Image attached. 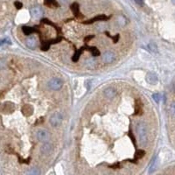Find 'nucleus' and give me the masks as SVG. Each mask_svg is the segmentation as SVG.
<instances>
[{"mask_svg":"<svg viewBox=\"0 0 175 175\" xmlns=\"http://www.w3.org/2000/svg\"><path fill=\"white\" fill-rule=\"evenodd\" d=\"M135 2L139 6H143L144 5V0H135Z\"/></svg>","mask_w":175,"mask_h":175,"instance_id":"a878e982","label":"nucleus"},{"mask_svg":"<svg viewBox=\"0 0 175 175\" xmlns=\"http://www.w3.org/2000/svg\"><path fill=\"white\" fill-rule=\"evenodd\" d=\"M136 130H137V133L138 135V139H139L140 144L142 146L145 145L148 142V131L145 123H144L142 121L138 122L136 126Z\"/></svg>","mask_w":175,"mask_h":175,"instance_id":"f257e3e1","label":"nucleus"},{"mask_svg":"<svg viewBox=\"0 0 175 175\" xmlns=\"http://www.w3.org/2000/svg\"><path fill=\"white\" fill-rule=\"evenodd\" d=\"M60 40H61V38H60V37H58V38L55 39L54 40H50V41H47V42H44V43L42 44V46H41V49L43 50V51H47V50L49 48L50 46H51L52 44L58 43V42H60Z\"/></svg>","mask_w":175,"mask_h":175,"instance_id":"9b49d317","label":"nucleus"},{"mask_svg":"<svg viewBox=\"0 0 175 175\" xmlns=\"http://www.w3.org/2000/svg\"><path fill=\"white\" fill-rule=\"evenodd\" d=\"M5 43L11 44V41H10L9 39H0V46H2L3 44H5Z\"/></svg>","mask_w":175,"mask_h":175,"instance_id":"b1692460","label":"nucleus"},{"mask_svg":"<svg viewBox=\"0 0 175 175\" xmlns=\"http://www.w3.org/2000/svg\"><path fill=\"white\" fill-rule=\"evenodd\" d=\"M36 137H37V139H38L39 141L47 143L49 141L51 135H50L48 131L40 129V130H38V131L36 132Z\"/></svg>","mask_w":175,"mask_h":175,"instance_id":"f03ea898","label":"nucleus"},{"mask_svg":"<svg viewBox=\"0 0 175 175\" xmlns=\"http://www.w3.org/2000/svg\"><path fill=\"white\" fill-rule=\"evenodd\" d=\"M50 124L53 126V127H59L61 124V122H62V116L60 115V113H55L50 116Z\"/></svg>","mask_w":175,"mask_h":175,"instance_id":"20e7f679","label":"nucleus"},{"mask_svg":"<svg viewBox=\"0 0 175 175\" xmlns=\"http://www.w3.org/2000/svg\"><path fill=\"white\" fill-rule=\"evenodd\" d=\"M72 8V11L74 12V14L75 15H76V17H79V6H78V4L77 3H75V4H73L71 6Z\"/></svg>","mask_w":175,"mask_h":175,"instance_id":"a211bd4d","label":"nucleus"},{"mask_svg":"<svg viewBox=\"0 0 175 175\" xmlns=\"http://www.w3.org/2000/svg\"><path fill=\"white\" fill-rule=\"evenodd\" d=\"M173 4H175V0H173Z\"/></svg>","mask_w":175,"mask_h":175,"instance_id":"bb28decb","label":"nucleus"},{"mask_svg":"<svg viewBox=\"0 0 175 175\" xmlns=\"http://www.w3.org/2000/svg\"><path fill=\"white\" fill-rule=\"evenodd\" d=\"M49 88H51L52 90H60V88H62V85H63V82L60 80V78H52L50 80L48 83H47Z\"/></svg>","mask_w":175,"mask_h":175,"instance_id":"7ed1b4c3","label":"nucleus"},{"mask_svg":"<svg viewBox=\"0 0 175 175\" xmlns=\"http://www.w3.org/2000/svg\"><path fill=\"white\" fill-rule=\"evenodd\" d=\"M26 46L28 48L34 50L38 46V41H37V39H36L35 37L30 36V37H28L26 39Z\"/></svg>","mask_w":175,"mask_h":175,"instance_id":"0eeeda50","label":"nucleus"},{"mask_svg":"<svg viewBox=\"0 0 175 175\" xmlns=\"http://www.w3.org/2000/svg\"><path fill=\"white\" fill-rule=\"evenodd\" d=\"M102 60L105 64H110L116 60V55L112 51H106L103 55Z\"/></svg>","mask_w":175,"mask_h":175,"instance_id":"39448f33","label":"nucleus"},{"mask_svg":"<svg viewBox=\"0 0 175 175\" xmlns=\"http://www.w3.org/2000/svg\"><path fill=\"white\" fill-rule=\"evenodd\" d=\"M144 154H145V153L144 152V151H137V154H136V158H137V159H141L143 156H144Z\"/></svg>","mask_w":175,"mask_h":175,"instance_id":"5701e85b","label":"nucleus"},{"mask_svg":"<svg viewBox=\"0 0 175 175\" xmlns=\"http://www.w3.org/2000/svg\"><path fill=\"white\" fill-rule=\"evenodd\" d=\"M45 2H46V5H48V6H58V5L56 4L55 0H45Z\"/></svg>","mask_w":175,"mask_h":175,"instance_id":"4be33fe9","label":"nucleus"},{"mask_svg":"<svg viewBox=\"0 0 175 175\" xmlns=\"http://www.w3.org/2000/svg\"><path fill=\"white\" fill-rule=\"evenodd\" d=\"M148 48L149 50L151 51V52H153V53H157L158 52V47H157V45L155 43H150L148 45Z\"/></svg>","mask_w":175,"mask_h":175,"instance_id":"6ab92c4d","label":"nucleus"},{"mask_svg":"<svg viewBox=\"0 0 175 175\" xmlns=\"http://www.w3.org/2000/svg\"><path fill=\"white\" fill-rule=\"evenodd\" d=\"M96 60H94L93 58L88 59L86 60V62H85V65L87 66V67H88V68H94L96 67Z\"/></svg>","mask_w":175,"mask_h":175,"instance_id":"f3484780","label":"nucleus"},{"mask_svg":"<svg viewBox=\"0 0 175 175\" xmlns=\"http://www.w3.org/2000/svg\"><path fill=\"white\" fill-rule=\"evenodd\" d=\"M40 152L44 155H49L50 153L53 152V145L48 142L45 143L43 145L41 146Z\"/></svg>","mask_w":175,"mask_h":175,"instance_id":"9d476101","label":"nucleus"},{"mask_svg":"<svg viewBox=\"0 0 175 175\" xmlns=\"http://www.w3.org/2000/svg\"><path fill=\"white\" fill-rule=\"evenodd\" d=\"M31 15L33 16V18L39 19V18H41V17L43 16V10L39 6H34L31 9Z\"/></svg>","mask_w":175,"mask_h":175,"instance_id":"423d86ee","label":"nucleus"},{"mask_svg":"<svg viewBox=\"0 0 175 175\" xmlns=\"http://www.w3.org/2000/svg\"><path fill=\"white\" fill-rule=\"evenodd\" d=\"M158 165H159V159L158 157H155L152 161V164L150 165V168H149V173H153L154 171H156L157 167H158Z\"/></svg>","mask_w":175,"mask_h":175,"instance_id":"f8f14e48","label":"nucleus"},{"mask_svg":"<svg viewBox=\"0 0 175 175\" xmlns=\"http://www.w3.org/2000/svg\"><path fill=\"white\" fill-rule=\"evenodd\" d=\"M153 98L154 99V101H155L156 103H159V101L161 100V96H160V94L159 93L153 94Z\"/></svg>","mask_w":175,"mask_h":175,"instance_id":"412c9836","label":"nucleus"},{"mask_svg":"<svg viewBox=\"0 0 175 175\" xmlns=\"http://www.w3.org/2000/svg\"><path fill=\"white\" fill-rule=\"evenodd\" d=\"M84 50H85V47H81L80 49L78 50V51H76L75 52V54L74 55V56H73V61H78V60H79V58H80V56H81V55H82V53L84 52Z\"/></svg>","mask_w":175,"mask_h":175,"instance_id":"dca6fc26","label":"nucleus"},{"mask_svg":"<svg viewBox=\"0 0 175 175\" xmlns=\"http://www.w3.org/2000/svg\"><path fill=\"white\" fill-rule=\"evenodd\" d=\"M145 78H146V82L149 84H152V85H155L159 82V78L157 76V75L155 73H153V72H149L146 75Z\"/></svg>","mask_w":175,"mask_h":175,"instance_id":"1a4fd4ad","label":"nucleus"},{"mask_svg":"<svg viewBox=\"0 0 175 175\" xmlns=\"http://www.w3.org/2000/svg\"><path fill=\"white\" fill-rule=\"evenodd\" d=\"M14 5H15V6H16L17 9H21L22 8V4L20 3V2H18V1H16Z\"/></svg>","mask_w":175,"mask_h":175,"instance_id":"393cba45","label":"nucleus"},{"mask_svg":"<svg viewBox=\"0 0 175 175\" xmlns=\"http://www.w3.org/2000/svg\"><path fill=\"white\" fill-rule=\"evenodd\" d=\"M170 112H171L172 116L175 117V102H173V104H171V106H170Z\"/></svg>","mask_w":175,"mask_h":175,"instance_id":"aec40b11","label":"nucleus"},{"mask_svg":"<svg viewBox=\"0 0 175 175\" xmlns=\"http://www.w3.org/2000/svg\"><path fill=\"white\" fill-rule=\"evenodd\" d=\"M104 95L106 98L112 99L114 98L116 95V89L113 87L106 88L104 90Z\"/></svg>","mask_w":175,"mask_h":175,"instance_id":"6e6552de","label":"nucleus"},{"mask_svg":"<svg viewBox=\"0 0 175 175\" xmlns=\"http://www.w3.org/2000/svg\"><path fill=\"white\" fill-rule=\"evenodd\" d=\"M26 175H40V170L38 167H33L26 173Z\"/></svg>","mask_w":175,"mask_h":175,"instance_id":"2eb2a0df","label":"nucleus"},{"mask_svg":"<svg viewBox=\"0 0 175 175\" xmlns=\"http://www.w3.org/2000/svg\"><path fill=\"white\" fill-rule=\"evenodd\" d=\"M109 18L106 16H104V15H100V16H97L96 18H92L91 20H88L87 22H84V24H92V23H94V22L96 21H100V20H106V19H108Z\"/></svg>","mask_w":175,"mask_h":175,"instance_id":"ddd939ff","label":"nucleus"},{"mask_svg":"<svg viewBox=\"0 0 175 175\" xmlns=\"http://www.w3.org/2000/svg\"><path fill=\"white\" fill-rule=\"evenodd\" d=\"M22 31H23L24 34H26V35H30V34H32V33L37 32L36 29H34V28L33 27H30V26H23V27H22Z\"/></svg>","mask_w":175,"mask_h":175,"instance_id":"4468645a","label":"nucleus"}]
</instances>
